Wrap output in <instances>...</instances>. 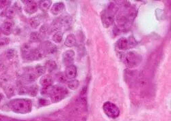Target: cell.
I'll return each instance as SVG.
<instances>
[{"label": "cell", "instance_id": "cell-36", "mask_svg": "<svg viewBox=\"0 0 171 121\" xmlns=\"http://www.w3.org/2000/svg\"><path fill=\"white\" fill-rule=\"evenodd\" d=\"M1 29H0V37H1Z\"/></svg>", "mask_w": 171, "mask_h": 121}, {"label": "cell", "instance_id": "cell-35", "mask_svg": "<svg viewBox=\"0 0 171 121\" xmlns=\"http://www.w3.org/2000/svg\"><path fill=\"white\" fill-rule=\"evenodd\" d=\"M3 100V95L1 93H0V102H1V100Z\"/></svg>", "mask_w": 171, "mask_h": 121}, {"label": "cell", "instance_id": "cell-2", "mask_svg": "<svg viewBox=\"0 0 171 121\" xmlns=\"http://www.w3.org/2000/svg\"><path fill=\"white\" fill-rule=\"evenodd\" d=\"M21 50L23 58L27 61L39 60L43 57L40 48H32L31 45L27 43L22 46Z\"/></svg>", "mask_w": 171, "mask_h": 121}, {"label": "cell", "instance_id": "cell-23", "mask_svg": "<svg viewBox=\"0 0 171 121\" xmlns=\"http://www.w3.org/2000/svg\"><path fill=\"white\" fill-rule=\"evenodd\" d=\"M47 69H48L49 72H51V71H54L57 69V63L55 61L50 60V61H49L47 63Z\"/></svg>", "mask_w": 171, "mask_h": 121}, {"label": "cell", "instance_id": "cell-4", "mask_svg": "<svg viewBox=\"0 0 171 121\" xmlns=\"http://www.w3.org/2000/svg\"><path fill=\"white\" fill-rule=\"evenodd\" d=\"M116 7L113 3H111L108 8L101 14V21L105 27H109L112 25L114 21L115 12H116Z\"/></svg>", "mask_w": 171, "mask_h": 121}, {"label": "cell", "instance_id": "cell-25", "mask_svg": "<svg viewBox=\"0 0 171 121\" xmlns=\"http://www.w3.org/2000/svg\"><path fill=\"white\" fill-rule=\"evenodd\" d=\"M67 85H68L69 89H71V90H75L79 87V82L77 80H71L68 82Z\"/></svg>", "mask_w": 171, "mask_h": 121}, {"label": "cell", "instance_id": "cell-17", "mask_svg": "<svg viewBox=\"0 0 171 121\" xmlns=\"http://www.w3.org/2000/svg\"><path fill=\"white\" fill-rule=\"evenodd\" d=\"M75 44H76V37L75 35L71 33L67 35L64 41V45L67 46V47H73L75 45Z\"/></svg>", "mask_w": 171, "mask_h": 121}, {"label": "cell", "instance_id": "cell-16", "mask_svg": "<svg viewBox=\"0 0 171 121\" xmlns=\"http://www.w3.org/2000/svg\"><path fill=\"white\" fill-rule=\"evenodd\" d=\"M52 4V1L49 0H42L40 1L39 3V7L42 11L47 12L49 10V8L51 7Z\"/></svg>", "mask_w": 171, "mask_h": 121}, {"label": "cell", "instance_id": "cell-27", "mask_svg": "<svg viewBox=\"0 0 171 121\" xmlns=\"http://www.w3.org/2000/svg\"><path fill=\"white\" fill-rule=\"evenodd\" d=\"M38 90H39V88L36 85H33L30 87L28 88V94H29L32 96H36L38 93Z\"/></svg>", "mask_w": 171, "mask_h": 121}, {"label": "cell", "instance_id": "cell-29", "mask_svg": "<svg viewBox=\"0 0 171 121\" xmlns=\"http://www.w3.org/2000/svg\"><path fill=\"white\" fill-rule=\"evenodd\" d=\"M28 93V88L27 87L21 86L19 88V93L21 95L23 94H27Z\"/></svg>", "mask_w": 171, "mask_h": 121}, {"label": "cell", "instance_id": "cell-28", "mask_svg": "<svg viewBox=\"0 0 171 121\" xmlns=\"http://www.w3.org/2000/svg\"><path fill=\"white\" fill-rule=\"evenodd\" d=\"M11 2V1H0V8L3 9L6 8V7H9Z\"/></svg>", "mask_w": 171, "mask_h": 121}, {"label": "cell", "instance_id": "cell-20", "mask_svg": "<svg viewBox=\"0 0 171 121\" xmlns=\"http://www.w3.org/2000/svg\"><path fill=\"white\" fill-rule=\"evenodd\" d=\"M42 39V35L39 32H32L29 37V40L32 42H37Z\"/></svg>", "mask_w": 171, "mask_h": 121}, {"label": "cell", "instance_id": "cell-12", "mask_svg": "<svg viewBox=\"0 0 171 121\" xmlns=\"http://www.w3.org/2000/svg\"><path fill=\"white\" fill-rule=\"evenodd\" d=\"M14 27V24L13 22L10 21H6L5 22H4L2 25L1 26V33H3L4 34L8 35L11 34L13 31Z\"/></svg>", "mask_w": 171, "mask_h": 121}, {"label": "cell", "instance_id": "cell-32", "mask_svg": "<svg viewBox=\"0 0 171 121\" xmlns=\"http://www.w3.org/2000/svg\"><path fill=\"white\" fill-rule=\"evenodd\" d=\"M57 78H58V80L60 82H67V80L66 76H65L64 74H60L59 76H57Z\"/></svg>", "mask_w": 171, "mask_h": 121}, {"label": "cell", "instance_id": "cell-18", "mask_svg": "<svg viewBox=\"0 0 171 121\" xmlns=\"http://www.w3.org/2000/svg\"><path fill=\"white\" fill-rule=\"evenodd\" d=\"M37 78V76L36 75L35 73L33 72H29V73H26L24 76H23V79L25 82H35Z\"/></svg>", "mask_w": 171, "mask_h": 121}, {"label": "cell", "instance_id": "cell-13", "mask_svg": "<svg viewBox=\"0 0 171 121\" xmlns=\"http://www.w3.org/2000/svg\"><path fill=\"white\" fill-rule=\"evenodd\" d=\"M53 80L52 77L49 74H46L42 76V78L40 80V84L43 88H47V87L51 86L53 84Z\"/></svg>", "mask_w": 171, "mask_h": 121}, {"label": "cell", "instance_id": "cell-6", "mask_svg": "<svg viewBox=\"0 0 171 121\" xmlns=\"http://www.w3.org/2000/svg\"><path fill=\"white\" fill-rule=\"evenodd\" d=\"M103 109L105 114L109 118H116L120 114V110H119L118 108L112 102H105L103 106Z\"/></svg>", "mask_w": 171, "mask_h": 121}, {"label": "cell", "instance_id": "cell-21", "mask_svg": "<svg viewBox=\"0 0 171 121\" xmlns=\"http://www.w3.org/2000/svg\"><path fill=\"white\" fill-rule=\"evenodd\" d=\"M45 71H46V67L43 65H38L35 67V74L37 77L44 75Z\"/></svg>", "mask_w": 171, "mask_h": 121}, {"label": "cell", "instance_id": "cell-31", "mask_svg": "<svg viewBox=\"0 0 171 121\" xmlns=\"http://www.w3.org/2000/svg\"><path fill=\"white\" fill-rule=\"evenodd\" d=\"M48 30H49V28L46 25H43V26L41 27V29H40V33H41V35L45 34V33L48 31Z\"/></svg>", "mask_w": 171, "mask_h": 121}, {"label": "cell", "instance_id": "cell-26", "mask_svg": "<svg viewBox=\"0 0 171 121\" xmlns=\"http://www.w3.org/2000/svg\"><path fill=\"white\" fill-rule=\"evenodd\" d=\"M5 55H6V57L7 59H13V58H15V57L16 55V51H15V49H13V48L8 49V50L6 51Z\"/></svg>", "mask_w": 171, "mask_h": 121}, {"label": "cell", "instance_id": "cell-10", "mask_svg": "<svg viewBox=\"0 0 171 121\" xmlns=\"http://www.w3.org/2000/svg\"><path fill=\"white\" fill-rule=\"evenodd\" d=\"M77 67L74 65H68L66 67L64 71V75L66 76L67 79H71L72 80L73 78H75L77 76Z\"/></svg>", "mask_w": 171, "mask_h": 121}, {"label": "cell", "instance_id": "cell-24", "mask_svg": "<svg viewBox=\"0 0 171 121\" xmlns=\"http://www.w3.org/2000/svg\"><path fill=\"white\" fill-rule=\"evenodd\" d=\"M40 23H41V21H40V20L36 17L32 18V19L29 20V25H30L31 27H32L34 29L38 28L40 25Z\"/></svg>", "mask_w": 171, "mask_h": 121}, {"label": "cell", "instance_id": "cell-30", "mask_svg": "<svg viewBox=\"0 0 171 121\" xmlns=\"http://www.w3.org/2000/svg\"><path fill=\"white\" fill-rule=\"evenodd\" d=\"M5 91L8 94V96H11V95L13 94L15 89H14V87L13 86H6V88Z\"/></svg>", "mask_w": 171, "mask_h": 121}, {"label": "cell", "instance_id": "cell-33", "mask_svg": "<svg viewBox=\"0 0 171 121\" xmlns=\"http://www.w3.org/2000/svg\"><path fill=\"white\" fill-rule=\"evenodd\" d=\"M158 11L159 12V13L160 14H158V13L156 14V16L159 15V16H158L157 18H158V19H160V20L162 19L163 17H164V12H163L162 10H160V9H158Z\"/></svg>", "mask_w": 171, "mask_h": 121}, {"label": "cell", "instance_id": "cell-19", "mask_svg": "<svg viewBox=\"0 0 171 121\" xmlns=\"http://www.w3.org/2000/svg\"><path fill=\"white\" fill-rule=\"evenodd\" d=\"M63 39V33L62 31H57L52 36V40L54 41L55 43L59 44L61 43Z\"/></svg>", "mask_w": 171, "mask_h": 121}, {"label": "cell", "instance_id": "cell-15", "mask_svg": "<svg viewBox=\"0 0 171 121\" xmlns=\"http://www.w3.org/2000/svg\"><path fill=\"white\" fill-rule=\"evenodd\" d=\"M116 23L117 27H118V29H121V28H125L126 27L127 25L130 21H128V19L126 16L125 15H120L116 18Z\"/></svg>", "mask_w": 171, "mask_h": 121}, {"label": "cell", "instance_id": "cell-14", "mask_svg": "<svg viewBox=\"0 0 171 121\" xmlns=\"http://www.w3.org/2000/svg\"><path fill=\"white\" fill-rule=\"evenodd\" d=\"M64 8V5L62 2L55 3V4H53L52 8H51V12L53 15H58L62 12Z\"/></svg>", "mask_w": 171, "mask_h": 121}, {"label": "cell", "instance_id": "cell-3", "mask_svg": "<svg viewBox=\"0 0 171 121\" xmlns=\"http://www.w3.org/2000/svg\"><path fill=\"white\" fill-rule=\"evenodd\" d=\"M124 64L129 68H134L138 66L142 61V57L135 51H129L121 57Z\"/></svg>", "mask_w": 171, "mask_h": 121}, {"label": "cell", "instance_id": "cell-22", "mask_svg": "<svg viewBox=\"0 0 171 121\" xmlns=\"http://www.w3.org/2000/svg\"><path fill=\"white\" fill-rule=\"evenodd\" d=\"M6 16L8 19H13V17H15L16 15V10L13 7H8L6 9Z\"/></svg>", "mask_w": 171, "mask_h": 121}, {"label": "cell", "instance_id": "cell-9", "mask_svg": "<svg viewBox=\"0 0 171 121\" xmlns=\"http://www.w3.org/2000/svg\"><path fill=\"white\" fill-rule=\"evenodd\" d=\"M24 2H26V5L25 7V12L29 14V15H32L37 12L39 8V5L36 2L34 1H23Z\"/></svg>", "mask_w": 171, "mask_h": 121}, {"label": "cell", "instance_id": "cell-5", "mask_svg": "<svg viewBox=\"0 0 171 121\" xmlns=\"http://www.w3.org/2000/svg\"><path fill=\"white\" fill-rule=\"evenodd\" d=\"M68 93V91L64 87L56 85L55 86H51L49 95L51 100L53 103H57L63 100Z\"/></svg>", "mask_w": 171, "mask_h": 121}, {"label": "cell", "instance_id": "cell-8", "mask_svg": "<svg viewBox=\"0 0 171 121\" xmlns=\"http://www.w3.org/2000/svg\"><path fill=\"white\" fill-rule=\"evenodd\" d=\"M75 52L73 50H68L65 51L62 55V61L64 64L68 65H72L75 59Z\"/></svg>", "mask_w": 171, "mask_h": 121}, {"label": "cell", "instance_id": "cell-34", "mask_svg": "<svg viewBox=\"0 0 171 121\" xmlns=\"http://www.w3.org/2000/svg\"><path fill=\"white\" fill-rule=\"evenodd\" d=\"M5 69V65L2 61H0V71H3Z\"/></svg>", "mask_w": 171, "mask_h": 121}, {"label": "cell", "instance_id": "cell-1", "mask_svg": "<svg viewBox=\"0 0 171 121\" xmlns=\"http://www.w3.org/2000/svg\"><path fill=\"white\" fill-rule=\"evenodd\" d=\"M9 106L14 112L19 114H27L31 111L32 103L30 100L19 99L11 101L9 104Z\"/></svg>", "mask_w": 171, "mask_h": 121}, {"label": "cell", "instance_id": "cell-11", "mask_svg": "<svg viewBox=\"0 0 171 121\" xmlns=\"http://www.w3.org/2000/svg\"><path fill=\"white\" fill-rule=\"evenodd\" d=\"M116 46L121 50H126L131 48L130 43H129L128 38L127 37H121L116 43Z\"/></svg>", "mask_w": 171, "mask_h": 121}, {"label": "cell", "instance_id": "cell-7", "mask_svg": "<svg viewBox=\"0 0 171 121\" xmlns=\"http://www.w3.org/2000/svg\"><path fill=\"white\" fill-rule=\"evenodd\" d=\"M40 50L43 53V56H46V55H52L56 53L57 51V46L54 44L51 43V41H45L43 43H42L40 47Z\"/></svg>", "mask_w": 171, "mask_h": 121}]
</instances>
